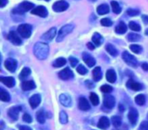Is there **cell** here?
<instances>
[{
	"label": "cell",
	"instance_id": "6da1fadb",
	"mask_svg": "<svg viewBox=\"0 0 148 130\" xmlns=\"http://www.w3.org/2000/svg\"><path fill=\"white\" fill-rule=\"evenodd\" d=\"M33 52H34V55L37 57V58H38L40 60H44L48 57L49 46L45 43L38 42L34 45Z\"/></svg>",
	"mask_w": 148,
	"mask_h": 130
},
{
	"label": "cell",
	"instance_id": "7a4b0ae2",
	"mask_svg": "<svg viewBox=\"0 0 148 130\" xmlns=\"http://www.w3.org/2000/svg\"><path fill=\"white\" fill-rule=\"evenodd\" d=\"M34 4L31 3V2H28V1H25V2H22L21 4H19L17 8H15L12 12V13L14 14H18V15H21L30 10H32L34 9Z\"/></svg>",
	"mask_w": 148,
	"mask_h": 130
},
{
	"label": "cell",
	"instance_id": "3957f363",
	"mask_svg": "<svg viewBox=\"0 0 148 130\" xmlns=\"http://www.w3.org/2000/svg\"><path fill=\"white\" fill-rule=\"evenodd\" d=\"M74 27H75V25L73 24H67V25H64L63 27H61L60 31L58 32V37H57V41L58 42L62 41L66 35H68L69 33H71L73 31Z\"/></svg>",
	"mask_w": 148,
	"mask_h": 130
},
{
	"label": "cell",
	"instance_id": "277c9868",
	"mask_svg": "<svg viewBox=\"0 0 148 130\" xmlns=\"http://www.w3.org/2000/svg\"><path fill=\"white\" fill-rule=\"evenodd\" d=\"M32 31V27L31 25H28V24H22L18 27V34L22 38H25V39H28L31 37Z\"/></svg>",
	"mask_w": 148,
	"mask_h": 130
},
{
	"label": "cell",
	"instance_id": "5b68a950",
	"mask_svg": "<svg viewBox=\"0 0 148 130\" xmlns=\"http://www.w3.org/2000/svg\"><path fill=\"white\" fill-rule=\"evenodd\" d=\"M122 57H123L124 61L128 65V66H130L132 67H138V61H137L136 58L134 56H132V54H130L128 52H124L122 54Z\"/></svg>",
	"mask_w": 148,
	"mask_h": 130
},
{
	"label": "cell",
	"instance_id": "8992f818",
	"mask_svg": "<svg viewBox=\"0 0 148 130\" xmlns=\"http://www.w3.org/2000/svg\"><path fill=\"white\" fill-rule=\"evenodd\" d=\"M68 7H69V4L66 1H64V0H59V1H57L52 6V9L56 12H64L65 10L68 9Z\"/></svg>",
	"mask_w": 148,
	"mask_h": 130
},
{
	"label": "cell",
	"instance_id": "52a82bcc",
	"mask_svg": "<svg viewBox=\"0 0 148 130\" xmlns=\"http://www.w3.org/2000/svg\"><path fill=\"white\" fill-rule=\"evenodd\" d=\"M5 68L11 72V73H14L17 69V67H18V63L17 61L14 59V58H7L5 61Z\"/></svg>",
	"mask_w": 148,
	"mask_h": 130
},
{
	"label": "cell",
	"instance_id": "ba28073f",
	"mask_svg": "<svg viewBox=\"0 0 148 130\" xmlns=\"http://www.w3.org/2000/svg\"><path fill=\"white\" fill-rule=\"evenodd\" d=\"M56 33H57V28L56 27H52L48 32L44 33L42 35L41 39H42V40H44L45 42H50V41H51L55 38Z\"/></svg>",
	"mask_w": 148,
	"mask_h": 130
},
{
	"label": "cell",
	"instance_id": "9c48e42d",
	"mask_svg": "<svg viewBox=\"0 0 148 130\" xmlns=\"http://www.w3.org/2000/svg\"><path fill=\"white\" fill-rule=\"evenodd\" d=\"M21 110H22V107L20 106L12 107L8 110V115L12 120H17L18 119V114Z\"/></svg>",
	"mask_w": 148,
	"mask_h": 130
},
{
	"label": "cell",
	"instance_id": "30bf717a",
	"mask_svg": "<svg viewBox=\"0 0 148 130\" xmlns=\"http://www.w3.org/2000/svg\"><path fill=\"white\" fill-rule=\"evenodd\" d=\"M7 39L15 45H20L22 44V40H21L20 37L17 34V32H15L13 31L10 32V33L7 36Z\"/></svg>",
	"mask_w": 148,
	"mask_h": 130
},
{
	"label": "cell",
	"instance_id": "8fae6325",
	"mask_svg": "<svg viewBox=\"0 0 148 130\" xmlns=\"http://www.w3.org/2000/svg\"><path fill=\"white\" fill-rule=\"evenodd\" d=\"M104 107H106L108 109H112L115 106V99L113 96L110 94H106L104 96Z\"/></svg>",
	"mask_w": 148,
	"mask_h": 130
},
{
	"label": "cell",
	"instance_id": "7c38bea8",
	"mask_svg": "<svg viewBox=\"0 0 148 130\" xmlns=\"http://www.w3.org/2000/svg\"><path fill=\"white\" fill-rule=\"evenodd\" d=\"M32 13L34 15H38L41 18H45L48 15V12H47L46 8L45 6H39L36 8H34L32 11Z\"/></svg>",
	"mask_w": 148,
	"mask_h": 130
},
{
	"label": "cell",
	"instance_id": "4fadbf2b",
	"mask_svg": "<svg viewBox=\"0 0 148 130\" xmlns=\"http://www.w3.org/2000/svg\"><path fill=\"white\" fill-rule=\"evenodd\" d=\"M58 77L63 80H70V79H71L73 77V74L70 70V68L66 67V68L63 69L62 71H60L58 73Z\"/></svg>",
	"mask_w": 148,
	"mask_h": 130
},
{
	"label": "cell",
	"instance_id": "5bb4252c",
	"mask_svg": "<svg viewBox=\"0 0 148 130\" xmlns=\"http://www.w3.org/2000/svg\"><path fill=\"white\" fill-rule=\"evenodd\" d=\"M138 113L137 109L131 108L130 111H129V113H128V119H129L130 123L132 126H135L136 125L137 120H138Z\"/></svg>",
	"mask_w": 148,
	"mask_h": 130
},
{
	"label": "cell",
	"instance_id": "9a60e30c",
	"mask_svg": "<svg viewBox=\"0 0 148 130\" xmlns=\"http://www.w3.org/2000/svg\"><path fill=\"white\" fill-rule=\"evenodd\" d=\"M82 57H83V60L86 62V64L89 67H92L95 66L96 60H95V58L92 55H90L87 52H84L83 55H82Z\"/></svg>",
	"mask_w": 148,
	"mask_h": 130
},
{
	"label": "cell",
	"instance_id": "2e32d148",
	"mask_svg": "<svg viewBox=\"0 0 148 130\" xmlns=\"http://www.w3.org/2000/svg\"><path fill=\"white\" fill-rule=\"evenodd\" d=\"M126 86L128 88H130L133 91H140L143 89V86L140 83L134 81L133 80H129L126 83Z\"/></svg>",
	"mask_w": 148,
	"mask_h": 130
},
{
	"label": "cell",
	"instance_id": "e0dca14e",
	"mask_svg": "<svg viewBox=\"0 0 148 130\" xmlns=\"http://www.w3.org/2000/svg\"><path fill=\"white\" fill-rule=\"evenodd\" d=\"M79 107L80 110L82 111H87L91 108L90 103L88 102V100L84 98V97H80L79 100Z\"/></svg>",
	"mask_w": 148,
	"mask_h": 130
},
{
	"label": "cell",
	"instance_id": "ac0fdd59",
	"mask_svg": "<svg viewBox=\"0 0 148 130\" xmlns=\"http://www.w3.org/2000/svg\"><path fill=\"white\" fill-rule=\"evenodd\" d=\"M59 100H60V103L64 107H71V99L66 94H61L59 96Z\"/></svg>",
	"mask_w": 148,
	"mask_h": 130
},
{
	"label": "cell",
	"instance_id": "d6986e66",
	"mask_svg": "<svg viewBox=\"0 0 148 130\" xmlns=\"http://www.w3.org/2000/svg\"><path fill=\"white\" fill-rule=\"evenodd\" d=\"M40 101H41V96L39 94H34V95H32L30 98V100H29L30 105H31V107L33 109L36 108L40 104Z\"/></svg>",
	"mask_w": 148,
	"mask_h": 130
},
{
	"label": "cell",
	"instance_id": "ffe728a7",
	"mask_svg": "<svg viewBox=\"0 0 148 130\" xmlns=\"http://www.w3.org/2000/svg\"><path fill=\"white\" fill-rule=\"evenodd\" d=\"M109 126H110V120H109V119L107 117L103 116V117H101L99 119V120L98 122V127L99 128H101V129H106V128L109 127Z\"/></svg>",
	"mask_w": 148,
	"mask_h": 130
},
{
	"label": "cell",
	"instance_id": "44dd1931",
	"mask_svg": "<svg viewBox=\"0 0 148 130\" xmlns=\"http://www.w3.org/2000/svg\"><path fill=\"white\" fill-rule=\"evenodd\" d=\"M0 81L8 87H13L15 85V80L12 77H1Z\"/></svg>",
	"mask_w": 148,
	"mask_h": 130
},
{
	"label": "cell",
	"instance_id": "7402d4cb",
	"mask_svg": "<svg viewBox=\"0 0 148 130\" xmlns=\"http://www.w3.org/2000/svg\"><path fill=\"white\" fill-rule=\"evenodd\" d=\"M36 87L35 82L33 80H25L22 83V89L24 91H30Z\"/></svg>",
	"mask_w": 148,
	"mask_h": 130
},
{
	"label": "cell",
	"instance_id": "603a6c76",
	"mask_svg": "<svg viewBox=\"0 0 148 130\" xmlns=\"http://www.w3.org/2000/svg\"><path fill=\"white\" fill-rule=\"evenodd\" d=\"M106 80L110 82V83H114L117 80V75H116V73L113 69H109L107 72H106Z\"/></svg>",
	"mask_w": 148,
	"mask_h": 130
},
{
	"label": "cell",
	"instance_id": "cb8c5ba5",
	"mask_svg": "<svg viewBox=\"0 0 148 130\" xmlns=\"http://www.w3.org/2000/svg\"><path fill=\"white\" fill-rule=\"evenodd\" d=\"M109 12H110V8L106 4L100 5L97 8V12L99 15H105V14H107Z\"/></svg>",
	"mask_w": 148,
	"mask_h": 130
},
{
	"label": "cell",
	"instance_id": "d4e9b609",
	"mask_svg": "<svg viewBox=\"0 0 148 130\" xmlns=\"http://www.w3.org/2000/svg\"><path fill=\"white\" fill-rule=\"evenodd\" d=\"M92 42L94 43V45L96 46H100L102 42H103L102 36L99 33H98V32L93 33V35H92Z\"/></svg>",
	"mask_w": 148,
	"mask_h": 130
},
{
	"label": "cell",
	"instance_id": "484cf974",
	"mask_svg": "<svg viewBox=\"0 0 148 130\" xmlns=\"http://www.w3.org/2000/svg\"><path fill=\"white\" fill-rule=\"evenodd\" d=\"M92 77H93V80L95 81H99L101 80L102 78V72H101V68L99 67H95L92 71Z\"/></svg>",
	"mask_w": 148,
	"mask_h": 130
},
{
	"label": "cell",
	"instance_id": "4316f807",
	"mask_svg": "<svg viewBox=\"0 0 148 130\" xmlns=\"http://www.w3.org/2000/svg\"><path fill=\"white\" fill-rule=\"evenodd\" d=\"M126 30H127L126 25H125L124 22H120V23L116 26L115 32H116V33H118V34H124V33H125Z\"/></svg>",
	"mask_w": 148,
	"mask_h": 130
},
{
	"label": "cell",
	"instance_id": "83f0119b",
	"mask_svg": "<svg viewBox=\"0 0 148 130\" xmlns=\"http://www.w3.org/2000/svg\"><path fill=\"white\" fill-rule=\"evenodd\" d=\"M106 52H108L109 54H111L112 56H117L118 55V50L115 48V46H113L111 44H107L106 45Z\"/></svg>",
	"mask_w": 148,
	"mask_h": 130
},
{
	"label": "cell",
	"instance_id": "f1b7e54d",
	"mask_svg": "<svg viewBox=\"0 0 148 130\" xmlns=\"http://www.w3.org/2000/svg\"><path fill=\"white\" fill-rule=\"evenodd\" d=\"M10 99H11V97H10L9 93H7L4 89L0 90V100L5 102H8V101H10Z\"/></svg>",
	"mask_w": 148,
	"mask_h": 130
},
{
	"label": "cell",
	"instance_id": "f546056e",
	"mask_svg": "<svg viewBox=\"0 0 148 130\" xmlns=\"http://www.w3.org/2000/svg\"><path fill=\"white\" fill-rule=\"evenodd\" d=\"M66 64V59L64 58H58L53 62L54 67H61Z\"/></svg>",
	"mask_w": 148,
	"mask_h": 130
},
{
	"label": "cell",
	"instance_id": "4dcf8cb0",
	"mask_svg": "<svg viewBox=\"0 0 148 130\" xmlns=\"http://www.w3.org/2000/svg\"><path fill=\"white\" fill-rule=\"evenodd\" d=\"M36 115H37V120H38V121L39 123H41V124L45 123V112H44L43 109H40L39 111H38Z\"/></svg>",
	"mask_w": 148,
	"mask_h": 130
},
{
	"label": "cell",
	"instance_id": "1f68e13d",
	"mask_svg": "<svg viewBox=\"0 0 148 130\" xmlns=\"http://www.w3.org/2000/svg\"><path fill=\"white\" fill-rule=\"evenodd\" d=\"M111 6H112V12L116 14H119L121 12V7L119 5L118 2L116 1H112L111 2Z\"/></svg>",
	"mask_w": 148,
	"mask_h": 130
},
{
	"label": "cell",
	"instance_id": "d6a6232c",
	"mask_svg": "<svg viewBox=\"0 0 148 130\" xmlns=\"http://www.w3.org/2000/svg\"><path fill=\"white\" fill-rule=\"evenodd\" d=\"M30 74H31V69L28 68V67H24L23 70L21 71L20 74H19V79H20V80H25V79L27 78Z\"/></svg>",
	"mask_w": 148,
	"mask_h": 130
},
{
	"label": "cell",
	"instance_id": "836d02e7",
	"mask_svg": "<svg viewBox=\"0 0 148 130\" xmlns=\"http://www.w3.org/2000/svg\"><path fill=\"white\" fill-rule=\"evenodd\" d=\"M112 125L115 127H119L121 126V123H122V120L119 116H112Z\"/></svg>",
	"mask_w": 148,
	"mask_h": 130
},
{
	"label": "cell",
	"instance_id": "e575fe53",
	"mask_svg": "<svg viewBox=\"0 0 148 130\" xmlns=\"http://www.w3.org/2000/svg\"><path fill=\"white\" fill-rule=\"evenodd\" d=\"M140 35H138V34H137V33H133V32H132V33H129L128 35H127V39L129 40V41H131V42H135V41H138L139 39H140Z\"/></svg>",
	"mask_w": 148,
	"mask_h": 130
},
{
	"label": "cell",
	"instance_id": "d590c367",
	"mask_svg": "<svg viewBox=\"0 0 148 130\" xmlns=\"http://www.w3.org/2000/svg\"><path fill=\"white\" fill-rule=\"evenodd\" d=\"M90 100L92 103L93 106H98L99 103V99L98 97V95L95 93H91L90 94Z\"/></svg>",
	"mask_w": 148,
	"mask_h": 130
},
{
	"label": "cell",
	"instance_id": "8d00e7d4",
	"mask_svg": "<svg viewBox=\"0 0 148 130\" xmlns=\"http://www.w3.org/2000/svg\"><path fill=\"white\" fill-rule=\"evenodd\" d=\"M135 102L139 105V106H143L145 102V97L144 94H138L135 97Z\"/></svg>",
	"mask_w": 148,
	"mask_h": 130
},
{
	"label": "cell",
	"instance_id": "74e56055",
	"mask_svg": "<svg viewBox=\"0 0 148 130\" xmlns=\"http://www.w3.org/2000/svg\"><path fill=\"white\" fill-rule=\"evenodd\" d=\"M129 28L132 31H135V32H139L141 30V27L138 24H137L136 22L134 21H131L129 23Z\"/></svg>",
	"mask_w": 148,
	"mask_h": 130
},
{
	"label": "cell",
	"instance_id": "f35d334b",
	"mask_svg": "<svg viewBox=\"0 0 148 130\" xmlns=\"http://www.w3.org/2000/svg\"><path fill=\"white\" fill-rule=\"evenodd\" d=\"M59 120L62 124H66L68 122V115L66 114L65 112L62 111L60 112V114H59Z\"/></svg>",
	"mask_w": 148,
	"mask_h": 130
},
{
	"label": "cell",
	"instance_id": "ab89813d",
	"mask_svg": "<svg viewBox=\"0 0 148 130\" xmlns=\"http://www.w3.org/2000/svg\"><path fill=\"white\" fill-rule=\"evenodd\" d=\"M130 49L134 53H140L142 52V47L138 45H130Z\"/></svg>",
	"mask_w": 148,
	"mask_h": 130
},
{
	"label": "cell",
	"instance_id": "60d3db41",
	"mask_svg": "<svg viewBox=\"0 0 148 130\" xmlns=\"http://www.w3.org/2000/svg\"><path fill=\"white\" fill-rule=\"evenodd\" d=\"M100 23H101V25L103 26H112V21L110 19H107V18L102 19L101 21H100Z\"/></svg>",
	"mask_w": 148,
	"mask_h": 130
},
{
	"label": "cell",
	"instance_id": "b9f144b4",
	"mask_svg": "<svg viewBox=\"0 0 148 130\" xmlns=\"http://www.w3.org/2000/svg\"><path fill=\"white\" fill-rule=\"evenodd\" d=\"M100 90H101V92H103L105 94H109L112 91V87L109 85H103L100 87Z\"/></svg>",
	"mask_w": 148,
	"mask_h": 130
},
{
	"label": "cell",
	"instance_id": "7bdbcfd3",
	"mask_svg": "<svg viewBox=\"0 0 148 130\" xmlns=\"http://www.w3.org/2000/svg\"><path fill=\"white\" fill-rule=\"evenodd\" d=\"M77 72L81 75H85L87 74V69L83 66V65H79V66L77 67Z\"/></svg>",
	"mask_w": 148,
	"mask_h": 130
},
{
	"label": "cell",
	"instance_id": "ee69618b",
	"mask_svg": "<svg viewBox=\"0 0 148 130\" xmlns=\"http://www.w3.org/2000/svg\"><path fill=\"white\" fill-rule=\"evenodd\" d=\"M139 10H135V9H128L126 11V14L131 16V17H133V16H137L139 14Z\"/></svg>",
	"mask_w": 148,
	"mask_h": 130
},
{
	"label": "cell",
	"instance_id": "f6af8a7d",
	"mask_svg": "<svg viewBox=\"0 0 148 130\" xmlns=\"http://www.w3.org/2000/svg\"><path fill=\"white\" fill-rule=\"evenodd\" d=\"M69 61H70V64H71V66L72 67H75L77 66V64L79 63V60L76 58H74V57H70Z\"/></svg>",
	"mask_w": 148,
	"mask_h": 130
},
{
	"label": "cell",
	"instance_id": "bcb514c9",
	"mask_svg": "<svg viewBox=\"0 0 148 130\" xmlns=\"http://www.w3.org/2000/svg\"><path fill=\"white\" fill-rule=\"evenodd\" d=\"M23 120H24V121H25V122H27V123H31V122L32 121V116H31L30 114H28V113H25V114L23 115Z\"/></svg>",
	"mask_w": 148,
	"mask_h": 130
},
{
	"label": "cell",
	"instance_id": "7dc6e473",
	"mask_svg": "<svg viewBox=\"0 0 148 130\" xmlns=\"http://www.w3.org/2000/svg\"><path fill=\"white\" fill-rule=\"evenodd\" d=\"M138 130H148V122L146 121H143L139 127H138Z\"/></svg>",
	"mask_w": 148,
	"mask_h": 130
},
{
	"label": "cell",
	"instance_id": "c3c4849f",
	"mask_svg": "<svg viewBox=\"0 0 148 130\" xmlns=\"http://www.w3.org/2000/svg\"><path fill=\"white\" fill-rule=\"evenodd\" d=\"M18 128H19V130H32L28 126H18Z\"/></svg>",
	"mask_w": 148,
	"mask_h": 130
},
{
	"label": "cell",
	"instance_id": "681fc988",
	"mask_svg": "<svg viewBox=\"0 0 148 130\" xmlns=\"http://www.w3.org/2000/svg\"><path fill=\"white\" fill-rule=\"evenodd\" d=\"M8 0H0V7H4L5 5H7Z\"/></svg>",
	"mask_w": 148,
	"mask_h": 130
},
{
	"label": "cell",
	"instance_id": "f907efd6",
	"mask_svg": "<svg viewBox=\"0 0 148 130\" xmlns=\"http://www.w3.org/2000/svg\"><path fill=\"white\" fill-rule=\"evenodd\" d=\"M95 46H96V45H94L93 44H92V43H90V42L87 43V47H88L90 50H94V49H95Z\"/></svg>",
	"mask_w": 148,
	"mask_h": 130
},
{
	"label": "cell",
	"instance_id": "816d5d0a",
	"mask_svg": "<svg viewBox=\"0 0 148 130\" xmlns=\"http://www.w3.org/2000/svg\"><path fill=\"white\" fill-rule=\"evenodd\" d=\"M141 67H142L143 70H145V71H148V64H146V63H143Z\"/></svg>",
	"mask_w": 148,
	"mask_h": 130
},
{
	"label": "cell",
	"instance_id": "f5cc1de1",
	"mask_svg": "<svg viewBox=\"0 0 148 130\" xmlns=\"http://www.w3.org/2000/svg\"><path fill=\"white\" fill-rule=\"evenodd\" d=\"M142 20H143L145 24H148V16L143 15V16H142Z\"/></svg>",
	"mask_w": 148,
	"mask_h": 130
},
{
	"label": "cell",
	"instance_id": "db71d44e",
	"mask_svg": "<svg viewBox=\"0 0 148 130\" xmlns=\"http://www.w3.org/2000/svg\"><path fill=\"white\" fill-rule=\"evenodd\" d=\"M86 83L88 85V87H89V88H92V87H94V86H93V84H92V82H90V81H86Z\"/></svg>",
	"mask_w": 148,
	"mask_h": 130
},
{
	"label": "cell",
	"instance_id": "11a10c76",
	"mask_svg": "<svg viewBox=\"0 0 148 130\" xmlns=\"http://www.w3.org/2000/svg\"><path fill=\"white\" fill-rule=\"evenodd\" d=\"M145 35H148V29L145 31Z\"/></svg>",
	"mask_w": 148,
	"mask_h": 130
},
{
	"label": "cell",
	"instance_id": "9f6ffc18",
	"mask_svg": "<svg viewBox=\"0 0 148 130\" xmlns=\"http://www.w3.org/2000/svg\"><path fill=\"white\" fill-rule=\"evenodd\" d=\"M90 1H91V2H96L97 0H90Z\"/></svg>",
	"mask_w": 148,
	"mask_h": 130
},
{
	"label": "cell",
	"instance_id": "6f0895ef",
	"mask_svg": "<svg viewBox=\"0 0 148 130\" xmlns=\"http://www.w3.org/2000/svg\"><path fill=\"white\" fill-rule=\"evenodd\" d=\"M45 1H50V0H45Z\"/></svg>",
	"mask_w": 148,
	"mask_h": 130
}]
</instances>
